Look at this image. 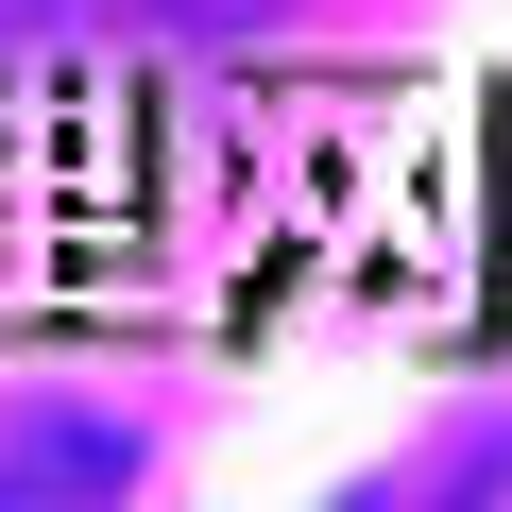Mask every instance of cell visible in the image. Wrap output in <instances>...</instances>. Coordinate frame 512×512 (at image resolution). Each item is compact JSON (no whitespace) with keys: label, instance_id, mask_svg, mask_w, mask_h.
Returning <instances> with one entry per match:
<instances>
[{"label":"cell","instance_id":"6da1fadb","mask_svg":"<svg viewBox=\"0 0 512 512\" xmlns=\"http://www.w3.org/2000/svg\"><path fill=\"white\" fill-rule=\"evenodd\" d=\"M308 0H0L18 69H239L274 52Z\"/></svg>","mask_w":512,"mask_h":512},{"label":"cell","instance_id":"7a4b0ae2","mask_svg":"<svg viewBox=\"0 0 512 512\" xmlns=\"http://www.w3.org/2000/svg\"><path fill=\"white\" fill-rule=\"evenodd\" d=\"M137 478H154L137 410H18V427H0V512H103Z\"/></svg>","mask_w":512,"mask_h":512},{"label":"cell","instance_id":"3957f363","mask_svg":"<svg viewBox=\"0 0 512 512\" xmlns=\"http://www.w3.org/2000/svg\"><path fill=\"white\" fill-rule=\"evenodd\" d=\"M410 512H512V427H478L461 461H427V478H410Z\"/></svg>","mask_w":512,"mask_h":512}]
</instances>
